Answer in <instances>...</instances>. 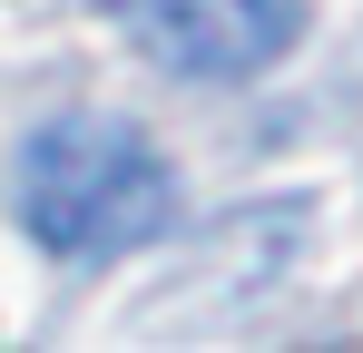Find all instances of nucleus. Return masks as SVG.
I'll return each instance as SVG.
<instances>
[{"label": "nucleus", "instance_id": "1", "mask_svg": "<svg viewBox=\"0 0 363 353\" xmlns=\"http://www.w3.org/2000/svg\"><path fill=\"white\" fill-rule=\"evenodd\" d=\"M167 216H177V176L128 118L79 108V118H50V128L20 138V226L40 255L108 265L128 245L167 235Z\"/></svg>", "mask_w": 363, "mask_h": 353}, {"label": "nucleus", "instance_id": "2", "mask_svg": "<svg viewBox=\"0 0 363 353\" xmlns=\"http://www.w3.org/2000/svg\"><path fill=\"white\" fill-rule=\"evenodd\" d=\"M167 79H255L304 40V0H99Z\"/></svg>", "mask_w": 363, "mask_h": 353}]
</instances>
